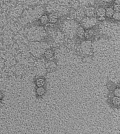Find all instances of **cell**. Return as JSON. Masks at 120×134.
Wrapping results in <instances>:
<instances>
[{
	"mask_svg": "<svg viewBox=\"0 0 120 134\" xmlns=\"http://www.w3.org/2000/svg\"><path fill=\"white\" fill-rule=\"evenodd\" d=\"M79 26L77 23L74 20H68L64 22L63 29L64 33L68 37H72L77 34V31Z\"/></svg>",
	"mask_w": 120,
	"mask_h": 134,
	"instance_id": "6da1fadb",
	"label": "cell"
},
{
	"mask_svg": "<svg viewBox=\"0 0 120 134\" xmlns=\"http://www.w3.org/2000/svg\"><path fill=\"white\" fill-rule=\"evenodd\" d=\"M32 48L33 53L37 58L44 56L45 51L48 49V45L44 42L41 41L34 42Z\"/></svg>",
	"mask_w": 120,
	"mask_h": 134,
	"instance_id": "7a4b0ae2",
	"label": "cell"
},
{
	"mask_svg": "<svg viewBox=\"0 0 120 134\" xmlns=\"http://www.w3.org/2000/svg\"><path fill=\"white\" fill-rule=\"evenodd\" d=\"M97 19L94 17H86L83 18L81 21V26L84 29H89L95 25Z\"/></svg>",
	"mask_w": 120,
	"mask_h": 134,
	"instance_id": "3957f363",
	"label": "cell"
},
{
	"mask_svg": "<svg viewBox=\"0 0 120 134\" xmlns=\"http://www.w3.org/2000/svg\"><path fill=\"white\" fill-rule=\"evenodd\" d=\"M80 49L83 53L86 54H90L91 51V42L89 40L84 41L81 44Z\"/></svg>",
	"mask_w": 120,
	"mask_h": 134,
	"instance_id": "277c9868",
	"label": "cell"
},
{
	"mask_svg": "<svg viewBox=\"0 0 120 134\" xmlns=\"http://www.w3.org/2000/svg\"><path fill=\"white\" fill-rule=\"evenodd\" d=\"M57 67V65L53 61H48V62L45 64V69L48 72H51L54 71Z\"/></svg>",
	"mask_w": 120,
	"mask_h": 134,
	"instance_id": "5b68a950",
	"label": "cell"
},
{
	"mask_svg": "<svg viewBox=\"0 0 120 134\" xmlns=\"http://www.w3.org/2000/svg\"><path fill=\"white\" fill-rule=\"evenodd\" d=\"M46 83L45 79L42 77L37 78L35 81V84L37 87H43L44 86Z\"/></svg>",
	"mask_w": 120,
	"mask_h": 134,
	"instance_id": "8992f818",
	"label": "cell"
},
{
	"mask_svg": "<svg viewBox=\"0 0 120 134\" xmlns=\"http://www.w3.org/2000/svg\"><path fill=\"white\" fill-rule=\"evenodd\" d=\"M49 22L52 24L55 23L58 20V17L57 15L55 13L50 14L48 16Z\"/></svg>",
	"mask_w": 120,
	"mask_h": 134,
	"instance_id": "52a82bcc",
	"label": "cell"
},
{
	"mask_svg": "<svg viewBox=\"0 0 120 134\" xmlns=\"http://www.w3.org/2000/svg\"><path fill=\"white\" fill-rule=\"evenodd\" d=\"M85 31L82 26H79L77 31V34L80 38H83L85 36Z\"/></svg>",
	"mask_w": 120,
	"mask_h": 134,
	"instance_id": "ba28073f",
	"label": "cell"
},
{
	"mask_svg": "<svg viewBox=\"0 0 120 134\" xmlns=\"http://www.w3.org/2000/svg\"><path fill=\"white\" fill-rule=\"evenodd\" d=\"M36 93L38 96H41L44 95L46 92V89L44 87H37Z\"/></svg>",
	"mask_w": 120,
	"mask_h": 134,
	"instance_id": "9c48e42d",
	"label": "cell"
},
{
	"mask_svg": "<svg viewBox=\"0 0 120 134\" xmlns=\"http://www.w3.org/2000/svg\"><path fill=\"white\" fill-rule=\"evenodd\" d=\"M54 51L51 49H48L45 52L44 56L45 58L49 59L54 56Z\"/></svg>",
	"mask_w": 120,
	"mask_h": 134,
	"instance_id": "30bf717a",
	"label": "cell"
},
{
	"mask_svg": "<svg viewBox=\"0 0 120 134\" xmlns=\"http://www.w3.org/2000/svg\"><path fill=\"white\" fill-rule=\"evenodd\" d=\"M85 13L87 17H93V16L95 15L94 9L92 7H89L86 10Z\"/></svg>",
	"mask_w": 120,
	"mask_h": 134,
	"instance_id": "8fae6325",
	"label": "cell"
},
{
	"mask_svg": "<svg viewBox=\"0 0 120 134\" xmlns=\"http://www.w3.org/2000/svg\"><path fill=\"white\" fill-rule=\"evenodd\" d=\"M106 13V9L103 7H100L97 10V14L99 17H104Z\"/></svg>",
	"mask_w": 120,
	"mask_h": 134,
	"instance_id": "7c38bea8",
	"label": "cell"
},
{
	"mask_svg": "<svg viewBox=\"0 0 120 134\" xmlns=\"http://www.w3.org/2000/svg\"><path fill=\"white\" fill-rule=\"evenodd\" d=\"M40 18V22L42 25H46L49 22L48 16L47 15H43Z\"/></svg>",
	"mask_w": 120,
	"mask_h": 134,
	"instance_id": "4fadbf2b",
	"label": "cell"
},
{
	"mask_svg": "<svg viewBox=\"0 0 120 134\" xmlns=\"http://www.w3.org/2000/svg\"><path fill=\"white\" fill-rule=\"evenodd\" d=\"M114 12H115L114 9H112L111 7H108L106 9L105 16L108 18H111L112 17Z\"/></svg>",
	"mask_w": 120,
	"mask_h": 134,
	"instance_id": "5bb4252c",
	"label": "cell"
},
{
	"mask_svg": "<svg viewBox=\"0 0 120 134\" xmlns=\"http://www.w3.org/2000/svg\"><path fill=\"white\" fill-rule=\"evenodd\" d=\"M112 103L114 106H120V97L114 96L112 98Z\"/></svg>",
	"mask_w": 120,
	"mask_h": 134,
	"instance_id": "9a60e30c",
	"label": "cell"
},
{
	"mask_svg": "<svg viewBox=\"0 0 120 134\" xmlns=\"http://www.w3.org/2000/svg\"><path fill=\"white\" fill-rule=\"evenodd\" d=\"M112 17L114 19L117 20H120V13L118 12H114Z\"/></svg>",
	"mask_w": 120,
	"mask_h": 134,
	"instance_id": "2e32d148",
	"label": "cell"
},
{
	"mask_svg": "<svg viewBox=\"0 0 120 134\" xmlns=\"http://www.w3.org/2000/svg\"><path fill=\"white\" fill-rule=\"evenodd\" d=\"M114 94L115 96L120 97V88H117L114 89Z\"/></svg>",
	"mask_w": 120,
	"mask_h": 134,
	"instance_id": "e0dca14e",
	"label": "cell"
},
{
	"mask_svg": "<svg viewBox=\"0 0 120 134\" xmlns=\"http://www.w3.org/2000/svg\"><path fill=\"white\" fill-rule=\"evenodd\" d=\"M114 10L115 12H120V5L115 4L114 6Z\"/></svg>",
	"mask_w": 120,
	"mask_h": 134,
	"instance_id": "ac0fdd59",
	"label": "cell"
},
{
	"mask_svg": "<svg viewBox=\"0 0 120 134\" xmlns=\"http://www.w3.org/2000/svg\"><path fill=\"white\" fill-rule=\"evenodd\" d=\"M4 94L3 93L2 91H0V102L3 100L4 98Z\"/></svg>",
	"mask_w": 120,
	"mask_h": 134,
	"instance_id": "d6986e66",
	"label": "cell"
},
{
	"mask_svg": "<svg viewBox=\"0 0 120 134\" xmlns=\"http://www.w3.org/2000/svg\"><path fill=\"white\" fill-rule=\"evenodd\" d=\"M115 4L120 5V0H116L114 1Z\"/></svg>",
	"mask_w": 120,
	"mask_h": 134,
	"instance_id": "ffe728a7",
	"label": "cell"
},
{
	"mask_svg": "<svg viewBox=\"0 0 120 134\" xmlns=\"http://www.w3.org/2000/svg\"><path fill=\"white\" fill-rule=\"evenodd\" d=\"M105 19L104 17H99V20L100 21H102V20H104Z\"/></svg>",
	"mask_w": 120,
	"mask_h": 134,
	"instance_id": "44dd1931",
	"label": "cell"
},
{
	"mask_svg": "<svg viewBox=\"0 0 120 134\" xmlns=\"http://www.w3.org/2000/svg\"></svg>",
	"mask_w": 120,
	"mask_h": 134,
	"instance_id": "7402d4cb",
	"label": "cell"
}]
</instances>
